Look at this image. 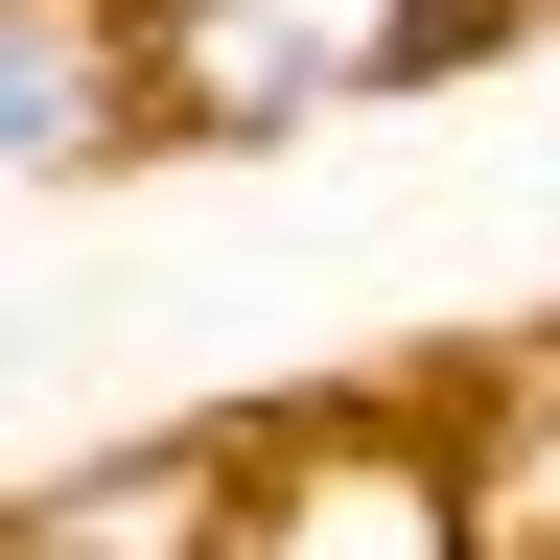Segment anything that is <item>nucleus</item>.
Wrapping results in <instances>:
<instances>
[{"instance_id":"4","label":"nucleus","mask_w":560,"mask_h":560,"mask_svg":"<svg viewBox=\"0 0 560 560\" xmlns=\"http://www.w3.org/2000/svg\"><path fill=\"white\" fill-rule=\"evenodd\" d=\"M117 164H140V24L0 0V187H117Z\"/></svg>"},{"instance_id":"1","label":"nucleus","mask_w":560,"mask_h":560,"mask_svg":"<svg viewBox=\"0 0 560 560\" xmlns=\"http://www.w3.org/2000/svg\"><path fill=\"white\" fill-rule=\"evenodd\" d=\"M117 24H140V164H280L327 117L537 47V0H117Z\"/></svg>"},{"instance_id":"5","label":"nucleus","mask_w":560,"mask_h":560,"mask_svg":"<svg viewBox=\"0 0 560 560\" xmlns=\"http://www.w3.org/2000/svg\"><path fill=\"white\" fill-rule=\"evenodd\" d=\"M420 420H444V467H467V537L490 560H560V304L490 327L467 374H420Z\"/></svg>"},{"instance_id":"2","label":"nucleus","mask_w":560,"mask_h":560,"mask_svg":"<svg viewBox=\"0 0 560 560\" xmlns=\"http://www.w3.org/2000/svg\"><path fill=\"white\" fill-rule=\"evenodd\" d=\"M234 560H490L420 374L397 397H257V514H234Z\"/></svg>"},{"instance_id":"3","label":"nucleus","mask_w":560,"mask_h":560,"mask_svg":"<svg viewBox=\"0 0 560 560\" xmlns=\"http://www.w3.org/2000/svg\"><path fill=\"white\" fill-rule=\"evenodd\" d=\"M257 514V420H140V444L0 490V560H234Z\"/></svg>"}]
</instances>
